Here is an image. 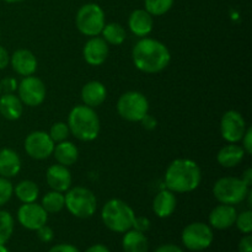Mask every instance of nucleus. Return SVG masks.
<instances>
[{
	"mask_svg": "<svg viewBox=\"0 0 252 252\" xmlns=\"http://www.w3.org/2000/svg\"><path fill=\"white\" fill-rule=\"evenodd\" d=\"M133 63L138 70L147 74L160 73L171 62V54L162 42L143 37L132 51Z\"/></svg>",
	"mask_w": 252,
	"mask_h": 252,
	"instance_id": "1",
	"label": "nucleus"
},
{
	"mask_svg": "<svg viewBox=\"0 0 252 252\" xmlns=\"http://www.w3.org/2000/svg\"><path fill=\"white\" fill-rule=\"evenodd\" d=\"M202 180L201 167L191 159H176L165 172L166 189L174 193H189L199 186Z\"/></svg>",
	"mask_w": 252,
	"mask_h": 252,
	"instance_id": "2",
	"label": "nucleus"
},
{
	"mask_svg": "<svg viewBox=\"0 0 252 252\" xmlns=\"http://www.w3.org/2000/svg\"><path fill=\"white\" fill-rule=\"evenodd\" d=\"M70 133L81 142H93L100 133V118L95 110L86 105H78L71 108L68 116Z\"/></svg>",
	"mask_w": 252,
	"mask_h": 252,
	"instance_id": "3",
	"label": "nucleus"
},
{
	"mask_svg": "<svg viewBox=\"0 0 252 252\" xmlns=\"http://www.w3.org/2000/svg\"><path fill=\"white\" fill-rule=\"evenodd\" d=\"M134 218L135 214L132 207L118 198L106 202L101 212V219L106 228L118 234H125L132 229Z\"/></svg>",
	"mask_w": 252,
	"mask_h": 252,
	"instance_id": "4",
	"label": "nucleus"
},
{
	"mask_svg": "<svg viewBox=\"0 0 252 252\" xmlns=\"http://www.w3.org/2000/svg\"><path fill=\"white\" fill-rule=\"evenodd\" d=\"M65 197V207L71 216L80 219H88L95 214L97 199L93 191L86 187L76 186L68 189Z\"/></svg>",
	"mask_w": 252,
	"mask_h": 252,
	"instance_id": "5",
	"label": "nucleus"
},
{
	"mask_svg": "<svg viewBox=\"0 0 252 252\" xmlns=\"http://www.w3.org/2000/svg\"><path fill=\"white\" fill-rule=\"evenodd\" d=\"M249 192L250 187L239 177H221L213 186L214 197L221 204H240L245 201Z\"/></svg>",
	"mask_w": 252,
	"mask_h": 252,
	"instance_id": "6",
	"label": "nucleus"
},
{
	"mask_svg": "<svg viewBox=\"0 0 252 252\" xmlns=\"http://www.w3.org/2000/svg\"><path fill=\"white\" fill-rule=\"evenodd\" d=\"M75 24L80 33H83L84 36H98L106 25L105 12L100 5L95 2H88L76 12Z\"/></svg>",
	"mask_w": 252,
	"mask_h": 252,
	"instance_id": "7",
	"label": "nucleus"
},
{
	"mask_svg": "<svg viewBox=\"0 0 252 252\" xmlns=\"http://www.w3.org/2000/svg\"><path fill=\"white\" fill-rule=\"evenodd\" d=\"M117 112L123 120L140 122L149 112V101L139 91H127L118 98Z\"/></svg>",
	"mask_w": 252,
	"mask_h": 252,
	"instance_id": "8",
	"label": "nucleus"
},
{
	"mask_svg": "<svg viewBox=\"0 0 252 252\" xmlns=\"http://www.w3.org/2000/svg\"><path fill=\"white\" fill-rule=\"evenodd\" d=\"M182 244L189 251H203L213 243V230L208 224L191 223L182 231Z\"/></svg>",
	"mask_w": 252,
	"mask_h": 252,
	"instance_id": "9",
	"label": "nucleus"
},
{
	"mask_svg": "<svg viewBox=\"0 0 252 252\" xmlns=\"http://www.w3.org/2000/svg\"><path fill=\"white\" fill-rule=\"evenodd\" d=\"M19 98L30 107H37L46 98V85L39 78L33 75L25 76L17 86Z\"/></svg>",
	"mask_w": 252,
	"mask_h": 252,
	"instance_id": "10",
	"label": "nucleus"
},
{
	"mask_svg": "<svg viewBox=\"0 0 252 252\" xmlns=\"http://www.w3.org/2000/svg\"><path fill=\"white\" fill-rule=\"evenodd\" d=\"M56 143L52 140L48 133L43 130H36L30 133L25 139V152L34 160L48 159L53 154Z\"/></svg>",
	"mask_w": 252,
	"mask_h": 252,
	"instance_id": "11",
	"label": "nucleus"
},
{
	"mask_svg": "<svg viewBox=\"0 0 252 252\" xmlns=\"http://www.w3.org/2000/svg\"><path fill=\"white\" fill-rule=\"evenodd\" d=\"M246 122L243 115L238 111H226L220 121V133L228 143L241 142L246 132Z\"/></svg>",
	"mask_w": 252,
	"mask_h": 252,
	"instance_id": "12",
	"label": "nucleus"
},
{
	"mask_svg": "<svg viewBox=\"0 0 252 252\" xmlns=\"http://www.w3.org/2000/svg\"><path fill=\"white\" fill-rule=\"evenodd\" d=\"M17 220L24 228L36 231L41 226L46 225L48 213L41 204H37L36 202L24 203L17 211Z\"/></svg>",
	"mask_w": 252,
	"mask_h": 252,
	"instance_id": "13",
	"label": "nucleus"
},
{
	"mask_svg": "<svg viewBox=\"0 0 252 252\" xmlns=\"http://www.w3.org/2000/svg\"><path fill=\"white\" fill-rule=\"evenodd\" d=\"M108 44L102 37H91L83 49L84 59L93 66H98L105 63L108 57Z\"/></svg>",
	"mask_w": 252,
	"mask_h": 252,
	"instance_id": "14",
	"label": "nucleus"
},
{
	"mask_svg": "<svg viewBox=\"0 0 252 252\" xmlns=\"http://www.w3.org/2000/svg\"><path fill=\"white\" fill-rule=\"evenodd\" d=\"M236 212L235 207L230 204H219L209 214V226L218 230H225L235 224Z\"/></svg>",
	"mask_w": 252,
	"mask_h": 252,
	"instance_id": "15",
	"label": "nucleus"
},
{
	"mask_svg": "<svg viewBox=\"0 0 252 252\" xmlns=\"http://www.w3.org/2000/svg\"><path fill=\"white\" fill-rule=\"evenodd\" d=\"M46 181L53 191L66 192L71 186V174L64 165L57 164L48 167L46 172Z\"/></svg>",
	"mask_w": 252,
	"mask_h": 252,
	"instance_id": "16",
	"label": "nucleus"
},
{
	"mask_svg": "<svg viewBox=\"0 0 252 252\" xmlns=\"http://www.w3.org/2000/svg\"><path fill=\"white\" fill-rule=\"evenodd\" d=\"M12 69L19 75H33L37 70V59L34 54L29 49H17L10 57Z\"/></svg>",
	"mask_w": 252,
	"mask_h": 252,
	"instance_id": "17",
	"label": "nucleus"
},
{
	"mask_svg": "<svg viewBox=\"0 0 252 252\" xmlns=\"http://www.w3.org/2000/svg\"><path fill=\"white\" fill-rule=\"evenodd\" d=\"M128 26L130 32L138 37H147L153 31L154 20L145 9H137L129 15Z\"/></svg>",
	"mask_w": 252,
	"mask_h": 252,
	"instance_id": "18",
	"label": "nucleus"
},
{
	"mask_svg": "<svg viewBox=\"0 0 252 252\" xmlns=\"http://www.w3.org/2000/svg\"><path fill=\"white\" fill-rule=\"evenodd\" d=\"M106 97H107V90L101 81H89L81 89V100H83L84 105L91 108L102 105Z\"/></svg>",
	"mask_w": 252,
	"mask_h": 252,
	"instance_id": "19",
	"label": "nucleus"
},
{
	"mask_svg": "<svg viewBox=\"0 0 252 252\" xmlns=\"http://www.w3.org/2000/svg\"><path fill=\"white\" fill-rule=\"evenodd\" d=\"M176 204L177 199L174 192H171L170 189H162L154 197L153 211L159 218H167L175 212Z\"/></svg>",
	"mask_w": 252,
	"mask_h": 252,
	"instance_id": "20",
	"label": "nucleus"
},
{
	"mask_svg": "<svg viewBox=\"0 0 252 252\" xmlns=\"http://www.w3.org/2000/svg\"><path fill=\"white\" fill-rule=\"evenodd\" d=\"M246 155L245 150L243 147L238 145L236 143H229L228 145L221 148L217 155V161L220 166L230 169L235 167L244 160V157Z\"/></svg>",
	"mask_w": 252,
	"mask_h": 252,
	"instance_id": "21",
	"label": "nucleus"
},
{
	"mask_svg": "<svg viewBox=\"0 0 252 252\" xmlns=\"http://www.w3.org/2000/svg\"><path fill=\"white\" fill-rule=\"evenodd\" d=\"M21 170V159L15 150L4 148L0 150V176L10 177L16 176Z\"/></svg>",
	"mask_w": 252,
	"mask_h": 252,
	"instance_id": "22",
	"label": "nucleus"
},
{
	"mask_svg": "<svg viewBox=\"0 0 252 252\" xmlns=\"http://www.w3.org/2000/svg\"><path fill=\"white\" fill-rule=\"evenodd\" d=\"M24 103L15 94L0 95V115L9 121H16L24 112Z\"/></svg>",
	"mask_w": 252,
	"mask_h": 252,
	"instance_id": "23",
	"label": "nucleus"
},
{
	"mask_svg": "<svg viewBox=\"0 0 252 252\" xmlns=\"http://www.w3.org/2000/svg\"><path fill=\"white\" fill-rule=\"evenodd\" d=\"M52 155H53L58 164L68 167L76 162L79 158V150L73 143L64 140V142H61L57 145H54V150Z\"/></svg>",
	"mask_w": 252,
	"mask_h": 252,
	"instance_id": "24",
	"label": "nucleus"
},
{
	"mask_svg": "<svg viewBox=\"0 0 252 252\" xmlns=\"http://www.w3.org/2000/svg\"><path fill=\"white\" fill-rule=\"evenodd\" d=\"M122 248L125 252H148L149 241L144 233L129 229L126 231L122 240Z\"/></svg>",
	"mask_w": 252,
	"mask_h": 252,
	"instance_id": "25",
	"label": "nucleus"
},
{
	"mask_svg": "<svg viewBox=\"0 0 252 252\" xmlns=\"http://www.w3.org/2000/svg\"><path fill=\"white\" fill-rule=\"evenodd\" d=\"M14 193L22 203H32L38 198L39 189L36 182L24 180L16 185V187L14 189Z\"/></svg>",
	"mask_w": 252,
	"mask_h": 252,
	"instance_id": "26",
	"label": "nucleus"
},
{
	"mask_svg": "<svg viewBox=\"0 0 252 252\" xmlns=\"http://www.w3.org/2000/svg\"><path fill=\"white\" fill-rule=\"evenodd\" d=\"M102 38L105 39L107 44H113V46H120L126 41V30L123 29L122 25L117 24V22H111L103 26L102 31Z\"/></svg>",
	"mask_w": 252,
	"mask_h": 252,
	"instance_id": "27",
	"label": "nucleus"
},
{
	"mask_svg": "<svg viewBox=\"0 0 252 252\" xmlns=\"http://www.w3.org/2000/svg\"><path fill=\"white\" fill-rule=\"evenodd\" d=\"M41 206L43 207L47 213H58L65 207V197L63 192L53 191L46 193L42 198Z\"/></svg>",
	"mask_w": 252,
	"mask_h": 252,
	"instance_id": "28",
	"label": "nucleus"
},
{
	"mask_svg": "<svg viewBox=\"0 0 252 252\" xmlns=\"http://www.w3.org/2000/svg\"><path fill=\"white\" fill-rule=\"evenodd\" d=\"M14 233V218L6 211H0V245H5Z\"/></svg>",
	"mask_w": 252,
	"mask_h": 252,
	"instance_id": "29",
	"label": "nucleus"
},
{
	"mask_svg": "<svg viewBox=\"0 0 252 252\" xmlns=\"http://www.w3.org/2000/svg\"><path fill=\"white\" fill-rule=\"evenodd\" d=\"M174 5V0H144L145 10L152 16H161L166 14Z\"/></svg>",
	"mask_w": 252,
	"mask_h": 252,
	"instance_id": "30",
	"label": "nucleus"
},
{
	"mask_svg": "<svg viewBox=\"0 0 252 252\" xmlns=\"http://www.w3.org/2000/svg\"><path fill=\"white\" fill-rule=\"evenodd\" d=\"M49 137L52 138L54 143H61L68 139L69 134H70V129L68 127V123L64 122H57L49 129Z\"/></svg>",
	"mask_w": 252,
	"mask_h": 252,
	"instance_id": "31",
	"label": "nucleus"
},
{
	"mask_svg": "<svg viewBox=\"0 0 252 252\" xmlns=\"http://www.w3.org/2000/svg\"><path fill=\"white\" fill-rule=\"evenodd\" d=\"M235 225L243 234H251L252 231V212L250 209L241 212L236 216Z\"/></svg>",
	"mask_w": 252,
	"mask_h": 252,
	"instance_id": "32",
	"label": "nucleus"
},
{
	"mask_svg": "<svg viewBox=\"0 0 252 252\" xmlns=\"http://www.w3.org/2000/svg\"><path fill=\"white\" fill-rule=\"evenodd\" d=\"M14 194V186L9 179L0 176V207L5 206Z\"/></svg>",
	"mask_w": 252,
	"mask_h": 252,
	"instance_id": "33",
	"label": "nucleus"
},
{
	"mask_svg": "<svg viewBox=\"0 0 252 252\" xmlns=\"http://www.w3.org/2000/svg\"><path fill=\"white\" fill-rule=\"evenodd\" d=\"M37 236H38L39 240L42 241V243H51L52 240H53L54 238V231L53 229L51 228V226H48L46 224V225L41 226L39 229H37Z\"/></svg>",
	"mask_w": 252,
	"mask_h": 252,
	"instance_id": "34",
	"label": "nucleus"
},
{
	"mask_svg": "<svg viewBox=\"0 0 252 252\" xmlns=\"http://www.w3.org/2000/svg\"><path fill=\"white\" fill-rule=\"evenodd\" d=\"M17 86L19 84H17L16 79L11 78V76L0 81V88H1V91H4V94H14L17 90Z\"/></svg>",
	"mask_w": 252,
	"mask_h": 252,
	"instance_id": "35",
	"label": "nucleus"
},
{
	"mask_svg": "<svg viewBox=\"0 0 252 252\" xmlns=\"http://www.w3.org/2000/svg\"><path fill=\"white\" fill-rule=\"evenodd\" d=\"M132 229L140 231V233H145L150 229V220L145 217H135L134 221H133Z\"/></svg>",
	"mask_w": 252,
	"mask_h": 252,
	"instance_id": "36",
	"label": "nucleus"
},
{
	"mask_svg": "<svg viewBox=\"0 0 252 252\" xmlns=\"http://www.w3.org/2000/svg\"><path fill=\"white\" fill-rule=\"evenodd\" d=\"M243 149L248 155L252 154V128H246V132L243 137Z\"/></svg>",
	"mask_w": 252,
	"mask_h": 252,
	"instance_id": "37",
	"label": "nucleus"
},
{
	"mask_svg": "<svg viewBox=\"0 0 252 252\" xmlns=\"http://www.w3.org/2000/svg\"><path fill=\"white\" fill-rule=\"evenodd\" d=\"M239 252H252V236L251 234H246L240 240L238 246Z\"/></svg>",
	"mask_w": 252,
	"mask_h": 252,
	"instance_id": "38",
	"label": "nucleus"
},
{
	"mask_svg": "<svg viewBox=\"0 0 252 252\" xmlns=\"http://www.w3.org/2000/svg\"><path fill=\"white\" fill-rule=\"evenodd\" d=\"M48 252H79V250L70 244H58L49 249Z\"/></svg>",
	"mask_w": 252,
	"mask_h": 252,
	"instance_id": "39",
	"label": "nucleus"
},
{
	"mask_svg": "<svg viewBox=\"0 0 252 252\" xmlns=\"http://www.w3.org/2000/svg\"><path fill=\"white\" fill-rule=\"evenodd\" d=\"M10 63V56L6 49L2 46H0V70L6 68Z\"/></svg>",
	"mask_w": 252,
	"mask_h": 252,
	"instance_id": "40",
	"label": "nucleus"
},
{
	"mask_svg": "<svg viewBox=\"0 0 252 252\" xmlns=\"http://www.w3.org/2000/svg\"><path fill=\"white\" fill-rule=\"evenodd\" d=\"M154 252H184V250L174 244H165V245L159 246Z\"/></svg>",
	"mask_w": 252,
	"mask_h": 252,
	"instance_id": "41",
	"label": "nucleus"
},
{
	"mask_svg": "<svg viewBox=\"0 0 252 252\" xmlns=\"http://www.w3.org/2000/svg\"><path fill=\"white\" fill-rule=\"evenodd\" d=\"M140 122L143 123V126H144L147 129H154V128L157 127V121H155V118H153L152 116L149 115L144 116V118H143Z\"/></svg>",
	"mask_w": 252,
	"mask_h": 252,
	"instance_id": "42",
	"label": "nucleus"
},
{
	"mask_svg": "<svg viewBox=\"0 0 252 252\" xmlns=\"http://www.w3.org/2000/svg\"><path fill=\"white\" fill-rule=\"evenodd\" d=\"M85 252H110L107 246L102 245V244H96V245L90 246L89 249H86Z\"/></svg>",
	"mask_w": 252,
	"mask_h": 252,
	"instance_id": "43",
	"label": "nucleus"
},
{
	"mask_svg": "<svg viewBox=\"0 0 252 252\" xmlns=\"http://www.w3.org/2000/svg\"><path fill=\"white\" fill-rule=\"evenodd\" d=\"M241 180H243V181L245 182L249 187H251V185H252V169L251 167H249V169L244 172Z\"/></svg>",
	"mask_w": 252,
	"mask_h": 252,
	"instance_id": "44",
	"label": "nucleus"
},
{
	"mask_svg": "<svg viewBox=\"0 0 252 252\" xmlns=\"http://www.w3.org/2000/svg\"><path fill=\"white\" fill-rule=\"evenodd\" d=\"M0 252H10V251L5 245H0Z\"/></svg>",
	"mask_w": 252,
	"mask_h": 252,
	"instance_id": "45",
	"label": "nucleus"
},
{
	"mask_svg": "<svg viewBox=\"0 0 252 252\" xmlns=\"http://www.w3.org/2000/svg\"><path fill=\"white\" fill-rule=\"evenodd\" d=\"M4 1H6V2H19V1H22V0H4Z\"/></svg>",
	"mask_w": 252,
	"mask_h": 252,
	"instance_id": "46",
	"label": "nucleus"
},
{
	"mask_svg": "<svg viewBox=\"0 0 252 252\" xmlns=\"http://www.w3.org/2000/svg\"><path fill=\"white\" fill-rule=\"evenodd\" d=\"M0 94H1V88H0Z\"/></svg>",
	"mask_w": 252,
	"mask_h": 252,
	"instance_id": "47",
	"label": "nucleus"
}]
</instances>
